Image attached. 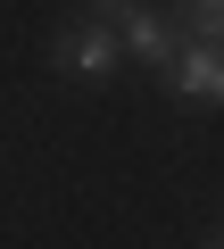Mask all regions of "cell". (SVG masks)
<instances>
[{
  "label": "cell",
  "instance_id": "4",
  "mask_svg": "<svg viewBox=\"0 0 224 249\" xmlns=\"http://www.w3.org/2000/svg\"><path fill=\"white\" fill-rule=\"evenodd\" d=\"M183 42H224V0H174Z\"/></svg>",
  "mask_w": 224,
  "mask_h": 249
},
{
  "label": "cell",
  "instance_id": "5",
  "mask_svg": "<svg viewBox=\"0 0 224 249\" xmlns=\"http://www.w3.org/2000/svg\"><path fill=\"white\" fill-rule=\"evenodd\" d=\"M125 9H133V0H91V17H108V25H117Z\"/></svg>",
  "mask_w": 224,
  "mask_h": 249
},
{
  "label": "cell",
  "instance_id": "2",
  "mask_svg": "<svg viewBox=\"0 0 224 249\" xmlns=\"http://www.w3.org/2000/svg\"><path fill=\"white\" fill-rule=\"evenodd\" d=\"M117 42L141 58V67H174V50H183V25L174 17H158V9H141V0H133V9L117 17Z\"/></svg>",
  "mask_w": 224,
  "mask_h": 249
},
{
  "label": "cell",
  "instance_id": "6",
  "mask_svg": "<svg viewBox=\"0 0 224 249\" xmlns=\"http://www.w3.org/2000/svg\"><path fill=\"white\" fill-rule=\"evenodd\" d=\"M207 241H224V224H216V232H207Z\"/></svg>",
  "mask_w": 224,
  "mask_h": 249
},
{
  "label": "cell",
  "instance_id": "1",
  "mask_svg": "<svg viewBox=\"0 0 224 249\" xmlns=\"http://www.w3.org/2000/svg\"><path fill=\"white\" fill-rule=\"evenodd\" d=\"M117 50H125V42L108 34V17H91V25H67V34L50 42V58H58L67 75H91V83H100L108 67H117Z\"/></svg>",
  "mask_w": 224,
  "mask_h": 249
},
{
  "label": "cell",
  "instance_id": "3",
  "mask_svg": "<svg viewBox=\"0 0 224 249\" xmlns=\"http://www.w3.org/2000/svg\"><path fill=\"white\" fill-rule=\"evenodd\" d=\"M174 91L191 108H224V42H183L174 50Z\"/></svg>",
  "mask_w": 224,
  "mask_h": 249
}]
</instances>
